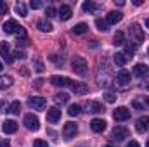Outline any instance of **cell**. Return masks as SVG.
I'll return each mask as SVG.
<instances>
[{
    "label": "cell",
    "instance_id": "5",
    "mask_svg": "<svg viewBox=\"0 0 149 147\" xmlns=\"http://www.w3.org/2000/svg\"><path fill=\"white\" fill-rule=\"evenodd\" d=\"M23 123H24V126H26L28 130H31V132H37L38 128H40V121H38V118L35 114H26L24 119H23Z\"/></svg>",
    "mask_w": 149,
    "mask_h": 147
},
{
    "label": "cell",
    "instance_id": "37",
    "mask_svg": "<svg viewBox=\"0 0 149 147\" xmlns=\"http://www.w3.org/2000/svg\"><path fill=\"white\" fill-rule=\"evenodd\" d=\"M33 147H49V146H47V142H45V140H42V139H37V140L33 142Z\"/></svg>",
    "mask_w": 149,
    "mask_h": 147
},
{
    "label": "cell",
    "instance_id": "47",
    "mask_svg": "<svg viewBox=\"0 0 149 147\" xmlns=\"http://www.w3.org/2000/svg\"><path fill=\"white\" fill-rule=\"evenodd\" d=\"M142 85H144V88H148V90H149V78L144 81V83H142Z\"/></svg>",
    "mask_w": 149,
    "mask_h": 147
},
{
    "label": "cell",
    "instance_id": "52",
    "mask_svg": "<svg viewBox=\"0 0 149 147\" xmlns=\"http://www.w3.org/2000/svg\"><path fill=\"white\" fill-rule=\"evenodd\" d=\"M148 54H149V50H148Z\"/></svg>",
    "mask_w": 149,
    "mask_h": 147
},
{
    "label": "cell",
    "instance_id": "21",
    "mask_svg": "<svg viewBox=\"0 0 149 147\" xmlns=\"http://www.w3.org/2000/svg\"><path fill=\"white\" fill-rule=\"evenodd\" d=\"M81 9H83V12H88V14H94V12H97L99 10V5H95L94 2H83L81 3Z\"/></svg>",
    "mask_w": 149,
    "mask_h": 147
},
{
    "label": "cell",
    "instance_id": "13",
    "mask_svg": "<svg viewBox=\"0 0 149 147\" xmlns=\"http://www.w3.org/2000/svg\"><path fill=\"white\" fill-rule=\"evenodd\" d=\"M90 128H92V132L101 133V132L106 130V121H104V119H99V118H94V119L90 121Z\"/></svg>",
    "mask_w": 149,
    "mask_h": 147
},
{
    "label": "cell",
    "instance_id": "14",
    "mask_svg": "<svg viewBox=\"0 0 149 147\" xmlns=\"http://www.w3.org/2000/svg\"><path fill=\"white\" fill-rule=\"evenodd\" d=\"M61 119V109L59 107H50L47 111V121L49 123H57Z\"/></svg>",
    "mask_w": 149,
    "mask_h": 147
},
{
    "label": "cell",
    "instance_id": "22",
    "mask_svg": "<svg viewBox=\"0 0 149 147\" xmlns=\"http://www.w3.org/2000/svg\"><path fill=\"white\" fill-rule=\"evenodd\" d=\"M113 59H114V64H116V66H125V64L128 62V59H130V57H127L123 52H116Z\"/></svg>",
    "mask_w": 149,
    "mask_h": 147
},
{
    "label": "cell",
    "instance_id": "6",
    "mask_svg": "<svg viewBox=\"0 0 149 147\" xmlns=\"http://www.w3.org/2000/svg\"><path fill=\"white\" fill-rule=\"evenodd\" d=\"M0 55H2V59H3L7 64H12L14 55H12L10 47H9V43H7V42H2V43H0Z\"/></svg>",
    "mask_w": 149,
    "mask_h": 147
},
{
    "label": "cell",
    "instance_id": "39",
    "mask_svg": "<svg viewBox=\"0 0 149 147\" xmlns=\"http://www.w3.org/2000/svg\"><path fill=\"white\" fill-rule=\"evenodd\" d=\"M7 9H9V7H7V3L0 0V14H7Z\"/></svg>",
    "mask_w": 149,
    "mask_h": 147
},
{
    "label": "cell",
    "instance_id": "7",
    "mask_svg": "<svg viewBox=\"0 0 149 147\" xmlns=\"http://www.w3.org/2000/svg\"><path fill=\"white\" fill-rule=\"evenodd\" d=\"M113 118H114V121H127V119H130V111L127 107H116L113 111Z\"/></svg>",
    "mask_w": 149,
    "mask_h": 147
},
{
    "label": "cell",
    "instance_id": "20",
    "mask_svg": "<svg viewBox=\"0 0 149 147\" xmlns=\"http://www.w3.org/2000/svg\"><path fill=\"white\" fill-rule=\"evenodd\" d=\"M149 73V68L146 64H135V68H134V74L137 76V78H142V76H146Z\"/></svg>",
    "mask_w": 149,
    "mask_h": 147
},
{
    "label": "cell",
    "instance_id": "40",
    "mask_svg": "<svg viewBox=\"0 0 149 147\" xmlns=\"http://www.w3.org/2000/svg\"><path fill=\"white\" fill-rule=\"evenodd\" d=\"M30 7H31V9H40V7H42V2H40V0H35V2L31 0V3H30Z\"/></svg>",
    "mask_w": 149,
    "mask_h": 147
},
{
    "label": "cell",
    "instance_id": "41",
    "mask_svg": "<svg viewBox=\"0 0 149 147\" xmlns=\"http://www.w3.org/2000/svg\"><path fill=\"white\" fill-rule=\"evenodd\" d=\"M50 61H54L56 64H63V57L59 59V57H56V55H50Z\"/></svg>",
    "mask_w": 149,
    "mask_h": 147
},
{
    "label": "cell",
    "instance_id": "11",
    "mask_svg": "<svg viewBox=\"0 0 149 147\" xmlns=\"http://www.w3.org/2000/svg\"><path fill=\"white\" fill-rule=\"evenodd\" d=\"M28 104H30L35 111H43L45 109V106H47V102H45L43 97H30Z\"/></svg>",
    "mask_w": 149,
    "mask_h": 147
},
{
    "label": "cell",
    "instance_id": "42",
    "mask_svg": "<svg viewBox=\"0 0 149 147\" xmlns=\"http://www.w3.org/2000/svg\"><path fill=\"white\" fill-rule=\"evenodd\" d=\"M14 55H16L17 59H24V57H26V55H24V52H21V50H17V52H16Z\"/></svg>",
    "mask_w": 149,
    "mask_h": 147
},
{
    "label": "cell",
    "instance_id": "33",
    "mask_svg": "<svg viewBox=\"0 0 149 147\" xmlns=\"http://www.w3.org/2000/svg\"><path fill=\"white\" fill-rule=\"evenodd\" d=\"M33 66H35V71H38V73H42V71L45 69V68H43V62H42L38 57H35V59H33Z\"/></svg>",
    "mask_w": 149,
    "mask_h": 147
},
{
    "label": "cell",
    "instance_id": "4",
    "mask_svg": "<svg viewBox=\"0 0 149 147\" xmlns=\"http://www.w3.org/2000/svg\"><path fill=\"white\" fill-rule=\"evenodd\" d=\"M116 85L121 90L128 88V85H130V73L127 69H120L118 71V74H116Z\"/></svg>",
    "mask_w": 149,
    "mask_h": 147
},
{
    "label": "cell",
    "instance_id": "1",
    "mask_svg": "<svg viewBox=\"0 0 149 147\" xmlns=\"http://www.w3.org/2000/svg\"><path fill=\"white\" fill-rule=\"evenodd\" d=\"M3 31H5V33H17V35H21V37H26L24 28H23L16 19H7V21L3 23Z\"/></svg>",
    "mask_w": 149,
    "mask_h": 147
},
{
    "label": "cell",
    "instance_id": "10",
    "mask_svg": "<svg viewBox=\"0 0 149 147\" xmlns=\"http://www.w3.org/2000/svg\"><path fill=\"white\" fill-rule=\"evenodd\" d=\"M50 83H52L54 87H68V85H71V80L66 78V76L54 74V76H50Z\"/></svg>",
    "mask_w": 149,
    "mask_h": 147
},
{
    "label": "cell",
    "instance_id": "17",
    "mask_svg": "<svg viewBox=\"0 0 149 147\" xmlns=\"http://www.w3.org/2000/svg\"><path fill=\"white\" fill-rule=\"evenodd\" d=\"M2 130H3V133H16L17 132V123L12 121V119H5L3 125H2Z\"/></svg>",
    "mask_w": 149,
    "mask_h": 147
},
{
    "label": "cell",
    "instance_id": "32",
    "mask_svg": "<svg viewBox=\"0 0 149 147\" xmlns=\"http://www.w3.org/2000/svg\"><path fill=\"white\" fill-rule=\"evenodd\" d=\"M95 26H97V30H101V31H106L108 30V23L106 21H102V19H95Z\"/></svg>",
    "mask_w": 149,
    "mask_h": 147
},
{
    "label": "cell",
    "instance_id": "23",
    "mask_svg": "<svg viewBox=\"0 0 149 147\" xmlns=\"http://www.w3.org/2000/svg\"><path fill=\"white\" fill-rule=\"evenodd\" d=\"M37 28L40 31H43V33H50V31H52V24H50L47 19H40L37 23Z\"/></svg>",
    "mask_w": 149,
    "mask_h": 147
},
{
    "label": "cell",
    "instance_id": "50",
    "mask_svg": "<svg viewBox=\"0 0 149 147\" xmlns=\"http://www.w3.org/2000/svg\"><path fill=\"white\" fill-rule=\"evenodd\" d=\"M146 147H149V142H148V144H146Z\"/></svg>",
    "mask_w": 149,
    "mask_h": 147
},
{
    "label": "cell",
    "instance_id": "9",
    "mask_svg": "<svg viewBox=\"0 0 149 147\" xmlns=\"http://www.w3.org/2000/svg\"><path fill=\"white\" fill-rule=\"evenodd\" d=\"M135 130H137L139 133L149 132V116H141V118L135 121Z\"/></svg>",
    "mask_w": 149,
    "mask_h": 147
},
{
    "label": "cell",
    "instance_id": "29",
    "mask_svg": "<svg viewBox=\"0 0 149 147\" xmlns=\"http://www.w3.org/2000/svg\"><path fill=\"white\" fill-rule=\"evenodd\" d=\"M19 111H21V102H19V101H14V102L9 106L7 112H10V114H19Z\"/></svg>",
    "mask_w": 149,
    "mask_h": 147
},
{
    "label": "cell",
    "instance_id": "8",
    "mask_svg": "<svg viewBox=\"0 0 149 147\" xmlns=\"http://www.w3.org/2000/svg\"><path fill=\"white\" fill-rule=\"evenodd\" d=\"M78 133V126L74 125L73 121H68L66 125H64V128H63V135H64V139H73L74 135Z\"/></svg>",
    "mask_w": 149,
    "mask_h": 147
},
{
    "label": "cell",
    "instance_id": "31",
    "mask_svg": "<svg viewBox=\"0 0 149 147\" xmlns=\"http://www.w3.org/2000/svg\"><path fill=\"white\" fill-rule=\"evenodd\" d=\"M80 109H81V107H80L78 104H71V106L68 107V114H70V116H78V114H80Z\"/></svg>",
    "mask_w": 149,
    "mask_h": 147
},
{
    "label": "cell",
    "instance_id": "51",
    "mask_svg": "<svg viewBox=\"0 0 149 147\" xmlns=\"http://www.w3.org/2000/svg\"><path fill=\"white\" fill-rule=\"evenodd\" d=\"M106 147H111V146H106Z\"/></svg>",
    "mask_w": 149,
    "mask_h": 147
},
{
    "label": "cell",
    "instance_id": "36",
    "mask_svg": "<svg viewBox=\"0 0 149 147\" xmlns=\"http://www.w3.org/2000/svg\"><path fill=\"white\" fill-rule=\"evenodd\" d=\"M132 107H134V109H137V111H144V104H142V102H139V101H134V102H132Z\"/></svg>",
    "mask_w": 149,
    "mask_h": 147
},
{
    "label": "cell",
    "instance_id": "27",
    "mask_svg": "<svg viewBox=\"0 0 149 147\" xmlns=\"http://www.w3.org/2000/svg\"><path fill=\"white\" fill-rule=\"evenodd\" d=\"M113 43H114V45H125V35H123V31H116V33H114Z\"/></svg>",
    "mask_w": 149,
    "mask_h": 147
},
{
    "label": "cell",
    "instance_id": "12",
    "mask_svg": "<svg viewBox=\"0 0 149 147\" xmlns=\"http://www.w3.org/2000/svg\"><path fill=\"white\" fill-rule=\"evenodd\" d=\"M128 135H130V132L125 126H114V130H113V137L116 140H125V139H128Z\"/></svg>",
    "mask_w": 149,
    "mask_h": 147
},
{
    "label": "cell",
    "instance_id": "2",
    "mask_svg": "<svg viewBox=\"0 0 149 147\" xmlns=\"http://www.w3.org/2000/svg\"><path fill=\"white\" fill-rule=\"evenodd\" d=\"M71 68H73V71L78 76H85L87 74V69H88V64H87V61L81 55H76L73 61H71Z\"/></svg>",
    "mask_w": 149,
    "mask_h": 147
},
{
    "label": "cell",
    "instance_id": "38",
    "mask_svg": "<svg viewBox=\"0 0 149 147\" xmlns=\"http://www.w3.org/2000/svg\"><path fill=\"white\" fill-rule=\"evenodd\" d=\"M16 43H17V47H19V45H21V47H26V45H28V38H26V37L17 38V42H16Z\"/></svg>",
    "mask_w": 149,
    "mask_h": 147
},
{
    "label": "cell",
    "instance_id": "15",
    "mask_svg": "<svg viewBox=\"0 0 149 147\" xmlns=\"http://www.w3.org/2000/svg\"><path fill=\"white\" fill-rule=\"evenodd\" d=\"M57 16H59V19L68 21V19H71L73 10H71V7H70V5H61V9L57 10Z\"/></svg>",
    "mask_w": 149,
    "mask_h": 147
},
{
    "label": "cell",
    "instance_id": "44",
    "mask_svg": "<svg viewBox=\"0 0 149 147\" xmlns=\"http://www.w3.org/2000/svg\"><path fill=\"white\" fill-rule=\"evenodd\" d=\"M0 147H10V144L7 140H0Z\"/></svg>",
    "mask_w": 149,
    "mask_h": 147
},
{
    "label": "cell",
    "instance_id": "35",
    "mask_svg": "<svg viewBox=\"0 0 149 147\" xmlns=\"http://www.w3.org/2000/svg\"><path fill=\"white\" fill-rule=\"evenodd\" d=\"M45 14H47V17H54V16H57V10H56L54 7H47Z\"/></svg>",
    "mask_w": 149,
    "mask_h": 147
},
{
    "label": "cell",
    "instance_id": "26",
    "mask_svg": "<svg viewBox=\"0 0 149 147\" xmlns=\"http://www.w3.org/2000/svg\"><path fill=\"white\" fill-rule=\"evenodd\" d=\"M14 10H16V12H17L19 16H23V17H24V16H28V10H26V5H24L23 2H17V3L14 5Z\"/></svg>",
    "mask_w": 149,
    "mask_h": 147
},
{
    "label": "cell",
    "instance_id": "48",
    "mask_svg": "<svg viewBox=\"0 0 149 147\" xmlns=\"http://www.w3.org/2000/svg\"><path fill=\"white\" fill-rule=\"evenodd\" d=\"M146 28H149V19H146Z\"/></svg>",
    "mask_w": 149,
    "mask_h": 147
},
{
    "label": "cell",
    "instance_id": "16",
    "mask_svg": "<svg viewBox=\"0 0 149 147\" xmlns=\"http://www.w3.org/2000/svg\"><path fill=\"white\" fill-rule=\"evenodd\" d=\"M70 87H71V90H73L74 94H78V95H85L88 92V87L85 83H80V81H71Z\"/></svg>",
    "mask_w": 149,
    "mask_h": 147
},
{
    "label": "cell",
    "instance_id": "43",
    "mask_svg": "<svg viewBox=\"0 0 149 147\" xmlns=\"http://www.w3.org/2000/svg\"><path fill=\"white\" fill-rule=\"evenodd\" d=\"M127 147H141V146H139V142H135V140H130V142L127 144Z\"/></svg>",
    "mask_w": 149,
    "mask_h": 147
},
{
    "label": "cell",
    "instance_id": "45",
    "mask_svg": "<svg viewBox=\"0 0 149 147\" xmlns=\"http://www.w3.org/2000/svg\"><path fill=\"white\" fill-rule=\"evenodd\" d=\"M21 74H23V76H28V68H21Z\"/></svg>",
    "mask_w": 149,
    "mask_h": 147
},
{
    "label": "cell",
    "instance_id": "46",
    "mask_svg": "<svg viewBox=\"0 0 149 147\" xmlns=\"http://www.w3.org/2000/svg\"><path fill=\"white\" fill-rule=\"evenodd\" d=\"M114 3H116V5H118V7H123V5H125V2H123V0H118V2H116V0H114Z\"/></svg>",
    "mask_w": 149,
    "mask_h": 147
},
{
    "label": "cell",
    "instance_id": "34",
    "mask_svg": "<svg viewBox=\"0 0 149 147\" xmlns=\"http://www.w3.org/2000/svg\"><path fill=\"white\" fill-rule=\"evenodd\" d=\"M104 101L111 104V102H114V101H116V95H114V94H109V92H108V94H104Z\"/></svg>",
    "mask_w": 149,
    "mask_h": 147
},
{
    "label": "cell",
    "instance_id": "19",
    "mask_svg": "<svg viewBox=\"0 0 149 147\" xmlns=\"http://www.w3.org/2000/svg\"><path fill=\"white\" fill-rule=\"evenodd\" d=\"M87 111H88V112H92V114H99V112H102V111H104V107H102V104H101V102L90 101V102H87Z\"/></svg>",
    "mask_w": 149,
    "mask_h": 147
},
{
    "label": "cell",
    "instance_id": "30",
    "mask_svg": "<svg viewBox=\"0 0 149 147\" xmlns=\"http://www.w3.org/2000/svg\"><path fill=\"white\" fill-rule=\"evenodd\" d=\"M54 101H56L57 104H66V102L70 101V97H68V94H57V95L54 97Z\"/></svg>",
    "mask_w": 149,
    "mask_h": 147
},
{
    "label": "cell",
    "instance_id": "28",
    "mask_svg": "<svg viewBox=\"0 0 149 147\" xmlns=\"http://www.w3.org/2000/svg\"><path fill=\"white\" fill-rule=\"evenodd\" d=\"M123 47H125V52H123V54H125L127 57H134V54H135V49H137V47H135L134 43H125Z\"/></svg>",
    "mask_w": 149,
    "mask_h": 147
},
{
    "label": "cell",
    "instance_id": "49",
    "mask_svg": "<svg viewBox=\"0 0 149 147\" xmlns=\"http://www.w3.org/2000/svg\"><path fill=\"white\" fill-rule=\"evenodd\" d=\"M0 71H2V62H0Z\"/></svg>",
    "mask_w": 149,
    "mask_h": 147
},
{
    "label": "cell",
    "instance_id": "3",
    "mask_svg": "<svg viewBox=\"0 0 149 147\" xmlns=\"http://www.w3.org/2000/svg\"><path fill=\"white\" fill-rule=\"evenodd\" d=\"M130 42H132L135 47H139V45L144 42V31H142V28H141L139 24H132V26H130Z\"/></svg>",
    "mask_w": 149,
    "mask_h": 147
},
{
    "label": "cell",
    "instance_id": "24",
    "mask_svg": "<svg viewBox=\"0 0 149 147\" xmlns=\"http://www.w3.org/2000/svg\"><path fill=\"white\" fill-rule=\"evenodd\" d=\"M71 31H73L74 35H83V33H87V31H88V26H87L85 23H78L76 26H73V30H71Z\"/></svg>",
    "mask_w": 149,
    "mask_h": 147
},
{
    "label": "cell",
    "instance_id": "25",
    "mask_svg": "<svg viewBox=\"0 0 149 147\" xmlns=\"http://www.w3.org/2000/svg\"><path fill=\"white\" fill-rule=\"evenodd\" d=\"M10 85H12V78H10V76H7V74L0 76V90H3V88H9Z\"/></svg>",
    "mask_w": 149,
    "mask_h": 147
},
{
    "label": "cell",
    "instance_id": "18",
    "mask_svg": "<svg viewBox=\"0 0 149 147\" xmlns=\"http://www.w3.org/2000/svg\"><path fill=\"white\" fill-rule=\"evenodd\" d=\"M123 19V14L120 12V10H111L109 14H108V17H106V23L108 24H116V23H120Z\"/></svg>",
    "mask_w": 149,
    "mask_h": 147
}]
</instances>
